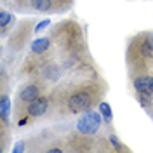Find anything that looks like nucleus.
Returning <instances> with one entry per match:
<instances>
[{"mask_svg":"<svg viewBox=\"0 0 153 153\" xmlns=\"http://www.w3.org/2000/svg\"><path fill=\"white\" fill-rule=\"evenodd\" d=\"M101 117L103 115L99 113V110L97 111H87L80 117V120L76 122V129H78V132L82 134H96L99 131V127H101Z\"/></svg>","mask_w":153,"mask_h":153,"instance_id":"f257e3e1","label":"nucleus"},{"mask_svg":"<svg viewBox=\"0 0 153 153\" xmlns=\"http://www.w3.org/2000/svg\"><path fill=\"white\" fill-rule=\"evenodd\" d=\"M91 105H92V96L89 94L87 91H76L75 94H71L70 99H68V108L73 113L85 111Z\"/></svg>","mask_w":153,"mask_h":153,"instance_id":"f03ea898","label":"nucleus"},{"mask_svg":"<svg viewBox=\"0 0 153 153\" xmlns=\"http://www.w3.org/2000/svg\"><path fill=\"white\" fill-rule=\"evenodd\" d=\"M47 106H49L47 97H44V96L35 97L33 101H30V105H28L30 117H40V115H44L45 111H47Z\"/></svg>","mask_w":153,"mask_h":153,"instance_id":"7ed1b4c3","label":"nucleus"},{"mask_svg":"<svg viewBox=\"0 0 153 153\" xmlns=\"http://www.w3.org/2000/svg\"><path fill=\"white\" fill-rule=\"evenodd\" d=\"M134 89H136V92H144V94L153 96V76L152 75L137 76L134 80Z\"/></svg>","mask_w":153,"mask_h":153,"instance_id":"20e7f679","label":"nucleus"},{"mask_svg":"<svg viewBox=\"0 0 153 153\" xmlns=\"http://www.w3.org/2000/svg\"><path fill=\"white\" fill-rule=\"evenodd\" d=\"M38 94H40V91H38L37 85H33V84L25 85L21 91H19V101H23V103H30V101H33L35 97H38Z\"/></svg>","mask_w":153,"mask_h":153,"instance_id":"39448f33","label":"nucleus"},{"mask_svg":"<svg viewBox=\"0 0 153 153\" xmlns=\"http://www.w3.org/2000/svg\"><path fill=\"white\" fill-rule=\"evenodd\" d=\"M49 45H51V40L49 38H37L33 44H31V52L33 54H44L45 51L49 49Z\"/></svg>","mask_w":153,"mask_h":153,"instance_id":"423d86ee","label":"nucleus"},{"mask_svg":"<svg viewBox=\"0 0 153 153\" xmlns=\"http://www.w3.org/2000/svg\"><path fill=\"white\" fill-rule=\"evenodd\" d=\"M31 5H33V9L45 12L52 7V0H31Z\"/></svg>","mask_w":153,"mask_h":153,"instance_id":"0eeeda50","label":"nucleus"},{"mask_svg":"<svg viewBox=\"0 0 153 153\" xmlns=\"http://www.w3.org/2000/svg\"><path fill=\"white\" fill-rule=\"evenodd\" d=\"M0 113H2L4 122H5L7 117H9V113H10V103H9V97H7V96H2V101H0Z\"/></svg>","mask_w":153,"mask_h":153,"instance_id":"6e6552de","label":"nucleus"},{"mask_svg":"<svg viewBox=\"0 0 153 153\" xmlns=\"http://www.w3.org/2000/svg\"><path fill=\"white\" fill-rule=\"evenodd\" d=\"M99 113L103 115V118H105L106 122H111V117H113V113H111V106L108 105V103H99Z\"/></svg>","mask_w":153,"mask_h":153,"instance_id":"1a4fd4ad","label":"nucleus"},{"mask_svg":"<svg viewBox=\"0 0 153 153\" xmlns=\"http://www.w3.org/2000/svg\"><path fill=\"white\" fill-rule=\"evenodd\" d=\"M10 21H12V14H9L7 10H2L0 12V23H2V30L4 31H5V28H7V25Z\"/></svg>","mask_w":153,"mask_h":153,"instance_id":"9d476101","label":"nucleus"},{"mask_svg":"<svg viewBox=\"0 0 153 153\" xmlns=\"http://www.w3.org/2000/svg\"><path fill=\"white\" fill-rule=\"evenodd\" d=\"M137 99L143 106H150L152 105V96L150 94H144V92H137Z\"/></svg>","mask_w":153,"mask_h":153,"instance_id":"9b49d317","label":"nucleus"},{"mask_svg":"<svg viewBox=\"0 0 153 153\" xmlns=\"http://www.w3.org/2000/svg\"><path fill=\"white\" fill-rule=\"evenodd\" d=\"M110 143L113 144V146L117 148V150H124V146L120 144V141H118V137H117V136H113V134L110 136Z\"/></svg>","mask_w":153,"mask_h":153,"instance_id":"f8f14e48","label":"nucleus"},{"mask_svg":"<svg viewBox=\"0 0 153 153\" xmlns=\"http://www.w3.org/2000/svg\"><path fill=\"white\" fill-rule=\"evenodd\" d=\"M49 25H51V21H49V19H44L42 23H38L37 26H35V31H37V33H40V31H42L44 28H47Z\"/></svg>","mask_w":153,"mask_h":153,"instance_id":"ddd939ff","label":"nucleus"},{"mask_svg":"<svg viewBox=\"0 0 153 153\" xmlns=\"http://www.w3.org/2000/svg\"><path fill=\"white\" fill-rule=\"evenodd\" d=\"M144 40H146V44L150 45V49L153 51V33H148V35L144 37Z\"/></svg>","mask_w":153,"mask_h":153,"instance_id":"4468645a","label":"nucleus"},{"mask_svg":"<svg viewBox=\"0 0 153 153\" xmlns=\"http://www.w3.org/2000/svg\"><path fill=\"white\" fill-rule=\"evenodd\" d=\"M14 152H16V153H19V152H25V144H23V143L16 144V146H14Z\"/></svg>","mask_w":153,"mask_h":153,"instance_id":"2eb2a0df","label":"nucleus"},{"mask_svg":"<svg viewBox=\"0 0 153 153\" xmlns=\"http://www.w3.org/2000/svg\"><path fill=\"white\" fill-rule=\"evenodd\" d=\"M25 124H28V117H26V118H21V120H19V125H25Z\"/></svg>","mask_w":153,"mask_h":153,"instance_id":"dca6fc26","label":"nucleus"}]
</instances>
